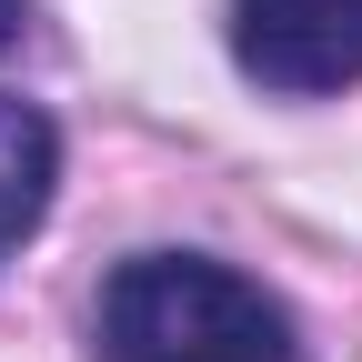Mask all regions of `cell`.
<instances>
[{"instance_id": "obj_1", "label": "cell", "mask_w": 362, "mask_h": 362, "mask_svg": "<svg viewBox=\"0 0 362 362\" xmlns=\"http://www.w3.org/2000/svg\"><path fill=\"white\" fill-rule=\"evenodd\" d=\"M90 362H292V312L211 252H131L90 302Z\"/></svg>"}, {"instance_id": "obj_2", "label": "cell", "mask_w": 362, "mask_h": 362, "mask_svg": "<svg viewBox=\"0 0 362 362\" xmlns=\"http://www.w3.org/2000/svg\"><path fill=\"white\" fill-rule=\"evenodd\" d=\"M232 61L282 101L342 90L362 81V0H232Z\"/></svg>"}, {"instance_id": "obj_3", "label": "cell", "mask_w": 362, "mask_h": 362, "mask_svg": "<svg viewBox=\"0 0 362 362\" xmlns=\"http://www.w3.org/2000/svg\"><path fill=\"white\" fill-rule=\"evenodd\" d=\"M51 181H61V131L40 121L21 90H0V262H11V252L40 232Z\"/></svg>"}, {"instance_id": "obj_4", "label": "cell", "mask_w": 362, "mask_h": 362, "mask_svg": "<svg viewBox=\"0 0 362 362\" xmlns=\"http://www.w3.org/2000/svg\"><path fill=\"white\" fill-rule=\"evenodd\" d=\"M21 30H30V0H0V51H11Z\"/></svg>"}]
</instances>
